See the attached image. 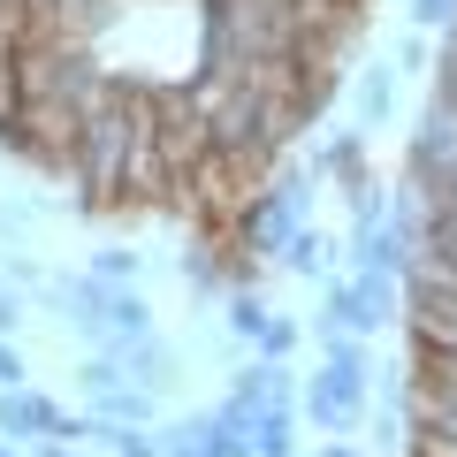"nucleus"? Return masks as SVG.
I'll use <instances>...</instances> for the list:
<instances>
[{
    "mask_svg": "<svg viewBox=\"0 0 457 457\" xmlns=\"http://www.w3.org/2000/svg\"><path fill=\"white\" fill-rule=\"evenodd\" d=\"M31 450H38V457H84V450H69L62 435H46V442H31Z\"/></svg>",
    "mask_w": 457,
    "mask_h": 457,
    "instance_id": "dca6fc26",
    "label": "nucleus"
},
{
    "mask_svg": "<svg viewBox=\"0 0 457 457\" xmlns=\"http://www.w3.org/2000/svg\"><path fill=\"white\" fill-rule=\"evenodd\" d=\"M92 275H99V282H114V290H130V275H137V252H122V245L92 252Z\"/></svg>",
    "mask_w": 457,
    "mask_h": 457,
    "instance_id": "9d476101",
    "label": "nucleus"
},
{
    "mask_svg": "<svg viewBox=\"0 0 457 457\" xmlns=\"http://www.w3.org/2000/svg\"><path fill=\"white\" fill-rule=\"evenodd\" d=\"M0 435L31 450V442L62 435V404H46V396H38L31 381H16V389H0Z\"/></svg>",
    "mask_w": 457,
    "mask_h": 457,
    "instance_id": "7ed1b4c3",
    "label": "nucleus"
},
{
    "mask_svg": "<svg viewBox=\"0 0 457 457\" xmlns=\"http://www.w3.org/2000/svg\"><path fill=\"white\" fill-rule=\"evenodd\" d=\"M16 381H31L23 374V351H16V336H0V389H16Z\"/></svg>",
    "mask_w": 457,
    "mask_h": 457,
    "instance_id": "4468645a",
    "label": "nucleus"
},
{
    "mask_svg": "<svg viewBox=\"0 0 457 457\" xmlns=\"http://www.w3.org/2000/svg\"><path fill=\"white\" fill-rule=\"evenodd\" d=\"M320 457H351V450H343V442H328V450H320Z\"/></svg>",
    "mask_w": 457,
    "mask_h": 457,
    "instance_id": "a211bd4d",
    "label": "nucleus"
},
{
    "mask_svg": "<svg viewBox=\"0 0 457 457\" xmlns=\"http://www.w3.org/2000/svg\"><path fill=\"white\" fill-rule=\"evenodd\" d=\"M411 23L420 31H442V23H457V0H411Z\"/></svg>",
    "mask_w": 457,
    "mask_h": 457,
    "instance_id": "ddd939ff",
    "label": "nucleus"
},
{
    "mask_svg": "<svg viewBox=\"0 0 457 457\" xmlns=\"http://www.w3.org/2000/svg\"><path fill=\"white\" fill-rule=\"evenodd\" d=\"M389 107H396V62L381 54L359 77V92H351V114H359V130H374V122H389Z\"/></svg>",
    "mask_w": 457,
    "mask_h": 457,
    "instance_id": "20e7f679",
    "label": "nucleus"
},
{
    "mask_svg": "<svg viewBox=\"0 0 457 457\" xmlns=\"http://www.w3.org/2000/svg\"><path fill=\"white\" fill-rule=\"evenodd\" d=\"M183 282H191V297H221V267H213L206 245H191V260H183Z\"/></svg>",
    "mask_w": 457,
    "mask_h": 457,
    "instance_id": "1a4fd4ad",
    "label": "nucleus"
},
{
    "mask_svg": "<svg viewBox=\"0 0 457 457\" xmlns=\"http://www.w3.org/2000/svg\"><path fill=\"white\" fill-rule=\"evenodd\" d=\"M260 320H267V305H260V297H252V290H228V336H237V343H252V336H260Z\"/></svg>",
    "mask_w": 457,
    "mask_h": 457,
    "instance_id": "6e6552de",
    "label": "nucleus"
},
{
    "mask_svg": "<svg viewBox=\"0 0 457 457\" xmlns=\"http://www.w3.org/2000/svg\"><path fill=\"white\" fill-rule=\"evenodd\" d=\"M282 260H290V275L320 282L328 267H336V245H328V237H312V228H290V245H282Z\"/></svg>",
    "mask_w": 457,
    "mask_h": 457,
    "instance_id": "39448f33",
    "label": "nucleus"
},
{
    "mask_svg": "<svg viewBox=\"0 0 457 457\" xmlns=\"http://www.w3.org/2000/svg\"><path fill=\"white\" fill-rule=\"evenodd\" d=\"M161 457H206V411H198V420H168L161 427Z\"/></svg>",
    "mask_w": 457,
    "mask_h": 457,
    "instance_id": "423d86ee",
    "label": "nucleus"
},
{
    "mask_svg": "<svg viewBox=\"0 0 457 457\" xmlns=\"http://www.w3.org/2000/svg\"><path fill=\"white\" fill-rule=\"evenodd\" d=\"M389 62H396V69H427V38H420V31H411V38H404V46H396V54H389Z\"/></svg>",
    "mask_w": 457,
    "mask_h": 457,
    "instance_id": "2eb2a0df",
    "label": "nucleus"
},
{
    "mask_svg": "<svg viewBox=\"0 0 457 457\" xmlns=\"http://www.w3.org/2000/svg\"><path fill=\"white\" fill-rule=\"evenodd\" d=\"M0 457H23V442H8V435H0Z\"/></svg>",
    "mask_w": 457,
    "mask_h": 457,
    "instance_id": "f3484780",
    "label": "nucleus"
},
{
    "mask_svg": "<svg viewBox=\"0 0 457 457\" xmlns=\"http://www.w3.org/2000/svg\"><path fill=\"white\" fill-rule=\"evenodd\" d=\"M114 457H161V435H145V427H114Z\"/></svg>",
    "mask_w": 457,
    "mask_h": 457,
    "instance_id": "9b49d317",
    "label": "nucleus"
},
{
    "mask_svg": "<svg viewBox=\"0 0 457 457\" xmlns=\"http://www.w3.org/2000/svg\"><path fill=\"white\" fill-rule=\"evenodd\" d=\"M23 320H31V297H23L16 282H0V336H16Z\"/></svg>",
    "mask_w": 457,
    "mask_h": 457,
    "instance_id": "f8f14e48",
    "label": "nucleus"
},
{
    "mask_svg": "<svg viewBox=\"0 0 457 457\" xmlns=\"http://www.w3.org/2000/svg\"><path fill=\"white\" fill-rule=\"evenodd\" d=\"M366 381H374V366L320 359V374H312V389H305V420L320 427V435H343V427L366 411Z\"/></svg>",
    "mask_w": 457,
    "mask_h": 457,
    "instance_id": "f03ea898",
    "label": "nucleus"
},
{
    "mask_svg": "<svg viewBox=\"0 0 457 457\" xmlns=\"http://www.w3.org/2000/svg\"><path fill=\"white\" fill-rule=\"evenodd\" d=\"M252 351H260V359H290V351H297V320L267 312V320H260V336H252Z\"/></svg>",
    "mask_w": 457,
    "mask_h": 457,
    "instance_id": "0eeeda50",
    "label": "nucleus"
},
{
    "mask_svg": "<svg viewBox=\"0 0 457 457\" xmlns=\"http://www.w3.org/2000/svg\"><path fill=\"white\" fill-rule=\"evenodd\" d=\"M305 198H312V176H282L267 198H252L237 213V252L245 260H275L290 245V228H305Z\"/></svg>",
    "mask_w": 457,
    "mask_h": 457,
    "instance_id": "f257e3e1",
    "label": "nucleus"
}]
</instances>
